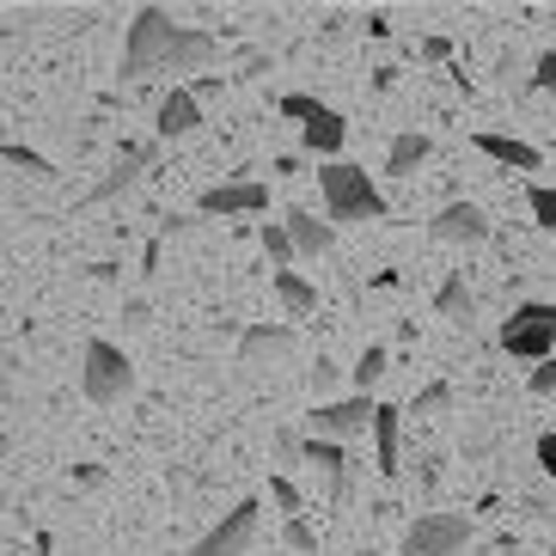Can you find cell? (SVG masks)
Segmentation results:
<instances>
[{
    "mask_svg": "<svg viewBox=\"0 0 556 556\" xmlns=\"http://www.w3.org/2000/svg\"><path fill=\"white\" fill-rule=\"evenodd\" d=\"M220 55L208 31L178 25L165 7H135L129 37H123V80H148V74H197Z\"/></svg>",
    "mask_w": 556,
    "mask_h": 556,
    "instance_id": "6da1fadb",
    "label": "cell"
},
{
    "mask_svg": "<svg viewBox=\"0 0 556 556\" xmlns=\"http://www.w3.org/2000/svg\"><path fill=\"white\" fill-rule=\"evenodd\" d=\"M318 197H325V214L343 220V227H367V220H386L392 214L386 197H379V184L361 165H343V160L318 165Z\"/></svg>",
    "mask_w": 556,
    "mask_h": 556,
    "instance_id": "7a4b0ae2",
    "label": "cell"
},
{
    "mask_svg": "<svg viewBox=\"0 0 556 556\" xmlns=\"http://www.w3.org/2000/svg\"><path fill=\"white\" fill-rule=\"evenodd\" d=\"M502 349L514 361H551L556 355V306L551 300H526V306H514L502 318Z\"/></svg>",
    "mask_w": 556,
    "mask_h": 556,
    "instance_id": "3957f363",
    "label": "cell"
},
{
    "mask_svg": "<svg viewBox=\"0 0 556 556\" xmlns=\"http://www.w3.org/2000/svg\"><path fill=\"white\" fill-rule=\"evenodd\" d=\"M80 392L92 397V404H123V397L135 392V361L123 355L116 343L92 337L86 355H80Z\"/></svg>",
    "mask_w": 556,
    "mask_h": 556,
    "instance_id": "277c9868",
    "label": "cell"
},
{
    "mask_svg": "<svg viewBox=\"0 0 556 556\" xmlns=\"http://www.w3.org/2000/svg\"><path fill=\"white\" fill-rule=\"evenodd\" d=\"M281 116H294L300 123V141H306V153H343V141H349V123L330 104H318V99H306V92H288L281 99Z\"/></svg>",
    "mask_w": 556,
    "mask_h": 556,
    "instance_id": "5b68a950",
    "label": "cell"
},
{
    "mask_svg": "<svg viewBox=\"0 0 556 556\" xmlns=\"http://www.w3.org/2000/svg\"><path fill=\"white\" fill-rule=\"evenodd\" d=\"M257 514H263L257 495L232 502L227 514H220V520H214L197 544H190V556H245V551H251V539H257Z\"/></svg>",
    "mask_w": 556,
    "mask_h": 556,
    "instance_id": "8992f818",
    "label": "cell"
},
{
    "mask_svg": "<svg viewBox=\"0 0 556 556\" xmlns=\"http://www.w3.org/2000/svg\"><path fill=\"white\" fill-rule=\"evenodd\" d=\"M465 544H471L465 514H416L404 526V556H458Z\"/></svg>",
    "mask_w": 556,
    "mask_h": 556,
    "instance_id": "52a82bcc",
    "label": "cell"
},
{
    "mask_svg": "<svg viewBox=\"0 0 556 556\" xmlns=\"http://www.w3.org/2000/svg\"><path fill=\"white\" fill-rule=\"evenodd\" d=\"M379 422V397H337V404H318L312 409V434L318 441H355V434H374Z\"/></svg>",
    "mask_w": 556,
    "mask_h": 556,
    "instance_id": "ba28073f",
    "label": "cell"
},
{
    "mask_svg": "<svg viewBox=\"0 0 556 556\" xmlns=\"http://www.w3.org/2000/svg\"><path fill=\"white\" fill-rule=\"evenodd\" d=\"M202 129V99L190 86H172L160 104H153V141H184V135Z\"/></svg>",
    "mask_w": 556,
    "mask_h": 556,
    "instance_id": "9c48e42d",
    "label": "cell"
},
{
    "mask_svg": "<svg viewBox=\"0 0 556 556\" xmlns=\"http://www.w3.org/2000/svg\"><path fill=\"white\" fill-rule=\"evenodd\" d=\"M428 232H434L441 245H490V220H483L477 202H446V208L428 220Z\"/></svg>",
    "mask_w": 556,
    "mask_h": 556,
    "instance_id": "30bf717a",
    "label": "cell"
},
{
    "mask_svg": "<svg viewBox=\"0 0 556 556\" xmlns=\"http://www.w3.org/2000/svg\"><path fill=\"white\" fill-rule=\"evenodd\" d=\"M153 153H160V141H129V148H123V160H116L111 172L86 190V202H111V197H123V190H135V184H141V172L153 165Z\"/></svg>",
    "mask_w": 556,
    "mask_h": 556,
    "instance_id": "8fae6325",
    "label": "cell"
},
{
    "mask_svg": "<svg viewBox=\"0 0 556 556\" xmlns=\"http://www.w3.org/2000/svg\"><path fill=\"white\" fill-rule=\"evenodd\" d=\"M294 355V330L288 325H251L239 330V367H281Z\"/></svg>",
    "mask_w": 556,
    "mask_h": 556,
    "instance_id": "7c38bea8",
    "label": "cell"
},
{
    "mask_svg": "<svg viewBox=\"0 0 556 556\" xmlns=\"http://www.w3.org/2000/svg\"><path fill=\"white\" fill-rule=\"evenodd\" d=\"M374 471L392 483L404 471V409L397 404H379V422H374Z\"/></svg>",
    "mask_w": 556,
    "mask_h": 556,
    "instance_id": "4fadbf2b",
    "label": "cell"
},
{
    "mask_svg": "<svg viewBox=\"0 0 556 556\" xmlns=\"http://www.w3.org/2000/svg\"><path fill=\"white\" fill-rule=\"evenodd\" d=\"M197 208L202 214H263L269 208V184H214V190H202Z\"/></svg>",
    "mask_w": 556,
    "mask_h": 556,
    "instance_id": "5bb4252c",
    "label": "cell"
},
{
    "mask_svg": "<svg viewBox=\"0 0 556 556\" xmlns=\"http://www.w3.org/2000/svg\"><path fill=\"white\" fill-rule=\"evenodd\" d=\"M281 227L294 232L300 257H330V251H337V227L318 220V214H306V208H288V214H281Z\"/></svg>",
    "mask_w": 556,
    "mask_h": 556,
    "instance_id": "9a60e30c",
    "label": "cell"
},
{
    "mask_svg": "<svg viewBox=\"0 0 556 556\" xmlns=\"http://www.w3.org/2000/svg\"><path fill=\"white\" fill-rule=\"evenodd\" d=\"M477 153H490L495 165H507V172H539L544 165V153L532 148V141H514V135H477Z\"/></svg>",
    "mask_w": 556,
    "mask_h": 556,
    "instance_id": "2e32d148",
    "label": "cell"
},
{
    "mask_svg": "<svg viewBox=\"0 0 556 556\" xmlns=\"http://www.w3.org/2000/svg\"><path fill=\"white\" fill-rule=\"evenodd\" d=\"M306 465H318V471L330 477V502H343V495H349V453H343V446L312 434V441H306Z\"/></svg>",
    "mask_w": 556,
    "mask_h": 556,
    "instance_id": "e0dca14e",
    "label": "cell"
},
{
    "mask_svg": "<svg viewBox=\"0 0 556 556\" xmlns=\"http://www.w3.org/2000/svg\"><path fill=\"white\" fill-rule=\"evenodd\" d=\"M428 153H434V141H428V135H416V129H404V135L392 141V148H386V172L409 178L416 165H428Z\"/></svg>",
    "mask_w": 556,
    "mask_h": 556,
    "instance_id": "ac0fdd59",
    "label": "cell"
},
{
    "mask_svg": "<svg viewBox=\"0 0 556 556\" xmlns=\"http://www.w3.org/2000/svg\"><path fill=\"white\" fill-rule=\"evenodd\" d=\"M434 312L441 318H453V325H471V312H477V300H471V288H465V276H446L441 288H434Z\"/></svg>",
    "mask_w": 556,
    "mask_h": 556,
    "instance_id": "d6986e66",
    "label": "cell"
},
{
    "mask_svg": "<svg viewBox=\"0 0 556 556\" xmlns=\"http://www.w3.org/2000/svg\"><path fill=\"white\" fill-rule=\"evenodd\" d=\"M386 367H392V349H386V343H367V349H361V361L349 367V379H355V397H374V386L386 379Z\"/></svg>",
    "mask_w": 556,
    "mask_h": 556,
    "instance_id": "ffe728a7",
    "label": "cell"
},
{
    "mask_svg": "<svg viewBox=\"0 0 556 556\" xmlns=\"http://www.w3.org/2000/svg\"><path fill=\"white\" fill-rule=\"evenodd\" d=\"M276 294H281V306L294 312V318H306V312H318V288H312L300 269H276Z\"/></svg>",
    "mask_w": 556,
    "mask_h": 556,
    "instance_id": "44dd1931",
    "label": "cell"
},
{
    "mask_svg": "<svg viewBox=\"0 0 556 556\" xmlns=\"http://www.w3.org/2000/svg\"><path fill=\"white\" fill-rule=\"evenodd\" d=\"M441 409H453V386H446V379H434V386H422V392L404 404V416H416V422H434Z\"/></svg>",
    "mask_w": 556,
    "mask_h": 556,
    "instance_id": "7402d4cb",
    "label": "cell"
},
{
    "mask_svg": "<svg viewBox=\"0 0 556 556\" xmlns=\"http://www.w3.org/2000/svg\"><path fill=\"white\" fill-rule=\"evenodd\" d=\"M263 251H269V263H276V269H288V263L300 257V251H294V232L281 227V220H263Z\"/></svg>",
    "mask_w": 556,
    "mask_h": 556,
    "instance_id": "603a6c76",
    "label": "cell"
},
{
    "mask_svg": "<svg viewBox=\"0 0 556 556\" xmlns=\"http://www.w3.org/2000/svg\"><path fill=\"white\" fill-rule=\"evenodd\" d=\"M526 208H532V220H539L544 232H556V184H532V190H526Z\"/></svg>",
    "mask_w": 556,
    "mask_h": 556,
    "instance_id": "cb8c5ba5",
    "label": "cell"
},
{
    "mask_svg": "<svg viewBox=\"0 0 556 556\" xmlns=\"http://www.w3.org/2000/svg\"><path fill=\"white\" fill-rule=\"evenodd\" d=\"M269 502L281 507V514H288V520H300V490H294V477H269Z\"/></svg>",
    "mask_w": 556,
    "mask_h": 556,
    "instance_id": "d4e9b609",
    "label": "cell"
},
{
    "mask_svg": "<svg viewBox=\"0 0 556 556\" xmlns=\"http://www.w3.org/2000/svg\"><path fill=\"white\" fill-rule=\"evenodd\" d=\"M7 165H13V172H31V178H50V172H55V165L43 160V153L18 148V141H13V148H7Z\"/></svg>",
    "mask_w": 556,
    "mask_h": 556,
    "instance_id": "484cf974",
    "label": "cell"
},
{
    "mask_svg": "<svg viewBox=\"0 0 556 556\" xmlns=\"http://www.w3.org/2000/svg\"><path fill=\"white\" fill-rule=\"evenodd\" d=\"M281 539H288V551H300V556L318 551V532H312L306 520H288V526H281Z\"/></svg>",
    "mask_w": 556,
    "mask_h": 556,
    "instance_id": "4316f807",
    "label": "cell"
},
{
    "mask_svg": "<svg viewBox=\"0 0 556 556\" xmlns=\"http://www.w3.org/2000/svg\"><path fill=\"white\" fill-rule=\"evenodd\" d=\"M269 453H276L281 465H294V458H306V441H300V434H288V428H281L276 441H269Z\"/></svg>",
    "mask_w": 556,
    "mask_h": 556,
    "instance_id": "83f0119b",
    "label": "cell"
},
{
    "mask_svg": "<svg viewBox=\"0 0 556 556\" xmlns=\"http://www.w3.org/2000/svg\"><path fill=\"white\" fill-rule=\"evenodd\" d=\"M337 379H343V367H337V361H330V355H318V367H312V392L325 397L330 386H337Z\"/></svg>",
    "mask_w": 556,
    "mask_h": 556,
    "instance_id": "f1b7e54d",
    "label": "cell"
},
{
    "mask_svg": "<svg viewBox=\"0 0 556 556\" xmlns=\"http://www.w3.org/2000/svg\"><path fill=\"white\" fill-rule=\"evenodd\" d=\"M532 392H539V397H551V404H556V355L544 361V367H532Z\"/></svg>",
    "mask_w": 556,
    "mask_h": 556,
    "instance_id": "f546056e",
    "label": "cell"
},
{
    "mask_svg": "<svg viewBox=\"0 0 556 556\" xmlns=\"http://www.w3.org/2000/svg\"><path fill=\"white\" fill-rule=\"evenodd\" d=\"M532 86L556 99V50H544V55H539V74H532Z\"/></svg>",
    "mask_w": 556,
    "mask_h": 556,
    "instance_id": "4dcf8cb0",
    "label": "cell"
},
{
    "mask_svg": "<svg viewBox=\"0 0 556 556\" xmlns=\"http://www.w3.org/2000/svg\"><path fill=\"white\" fill-rule=\"evenodd\" d=\"M532 453H539V471L556 477V428H551V434H539V446H532Z\"/></svg>",
    "mask_w": 556,
    "mask_h": 556,
    "instance_id": "1f68e13d",
    "label": "cell"
},
{
    "mask_svg": "<svg viewBox=\"0 0 556 556\" xmlns=\"http://www.w3.org/2000/svg\"><path fill=\"white\" fill-rule=\"evenodd\" d=\"M123 325H129V330L148 325V300H129V306H123Z\"/></svg>",
    "mask_w": 556,
    "mask_h": 556,
    "instance_id": "d6a6232c",
    "label": "cell"
},
{
    "mask_svg": "<svg viewBox=\"0 0 556 556\" xmlns=\"http://www.w3.org/2000/svg\"><path fill=\"white\" fill-rule=\"evenodd\" d=\"M446 50H453L446 37H428V43H422V62H446Z\"/></svg>",
    "mask_w": 556,
    "mask_h": 556,
    "instance_id": "836d02e7",
    "label": "cell"
},
{
    "mask_svg": "<svg viewBox=\"0 0 556 556\" xmlns=\"http://www.w3.org/2000/svg\"><path fill=\"white\" fill-rule=\"evenodd\" d=\"M190 92H197V99H214V92H220V74H202V80L190 86Z\"/></svg>",
    "mask_w": 556,
    "mask_h": 556,
    "instance_id": "e575fe53",
    "label": "cell"
},
{
    "mask_svg": "<svg viewBox=\"0 0 556 556\" xmlns=\"http://www.w3.org/2000/svg\"><path fill=\"white\" fill-rule=\"evenodd\" d=\"M502 556H532V551H520V544H502Z\"/></svg>",
    "mask_w": 556,
    "mask_h": 556,
    "instance_id": "d590c367",
    "label": "cell"
},
{
    "mask_svg": "<svg viewBox=\"0 0 556 556\" xmlns=\"http://www.w3.org/2000/svg\"><path fill=\"white\" fill-rule=\"evenodd\" d=\"M349 556H379V551H367V544H361V551H349Z\"/></svg>",
    "mask_w": 556,
    "mask_h": 556,
    "instance_id": "8d00e7d4",
    "label": "cell"
}]
</instances>
